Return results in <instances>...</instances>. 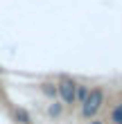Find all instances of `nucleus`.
I'll return each instance as SVG.
<instances>
[{
    "instance_id": "1",
    "label": "nucleus",
    "mask_w": 122,
    "mask_h": 124,
    "mask_svg": "<svg viewBox=\"0 0 122 124\" xmlns=\"http://www.w3.org/2000/svg\"><path fill=\"white\" fill-rule=\"evenodd\" d=\"M106 104V90L102 88V86H90V90H88V97L84 99V104L79 106V115H81V120H93V117H97L99 111L104 108Z\"/></svg>"
},
{
    "instance_id": "7",
    "label": "nucleus",
    "mask_w": 122,
    "mask_h": 124,
    "mask_svg": "<svg viewBox=\"0 0 122 124\" xmlns=\"http://www.w3.org/2000/svg\"><path fill=\"white\" fill-rule=\"evenodd\" d=\"M14 122L16 124H32V115L25 108H14Z\"/></svg>"
},
{
    "instance_id": "3",
    "label": "nucleus",
    "mask_w": 122,
    "mask_h": 124,
    "mask_svg": "<svg viewBox=\"0 0 122 124\" xmlns=\"http://www.w3.org/2000/svg\"><path fill=\"white\" fill-rule=\"evenodd\" d=\"M39 90L45 95L50 101L59 99V95H57V84H54V81H41V84H39Z\"/></svg>"
},
{
    "instance_id": "2",
    "label": "nucleus",
    "mask_w": 122,
    "mask_h": 124,
    "mask_svg": "<svg viewBox=\"0 0 122 124\" xmlns=\"http://www.w3.org/2000/svg\"><path fill=\"white\" fill-rule=\"evenodd\" d=\"M57 95H59V101L63 106H77V79L68 77V75H61L59 79H57Z\"/></svg>"
},
{
    "instance_id": "6",
    "label": "nucleus",
    "mask_w": 122,
    "mask_h": 124,
    "mask_svg": "<svg viewBox=\"0 0 122 124\" xmlns=\"http://www.w3.org/2000/svg\"><path fill=\"white\" fill-rule=\"evenodd\" d=\"M88 90H90V86H88V84H84V81H77V95H75V99H77V106H81V104H84V99L88 97Z\"/></svg>"
},
{
    "instance_id": "5",
    "label": "nucleus",
    "mask_w": 122,
    "mask_h": 124,
    "mask_svg": "<svg viewBox=\"0 0 122 124\" xmlns=\"http://www.w3.org/2000/svg\"><path fill=\"white\" fill-rule=\"evenodd\" d=\"M63 108H66V106H63L59 99H54V101H50V104H48V111H45V113H48V117L59 120L61 115H63Z\"/></svg>"
},
{
    "instance_id": "8",
    "label": "nucleus",
    "mask_w": 122,
    "mask_h": 124,
    "mask_svg": "<svg viewBox=\"0 0 122 124\" xmlns=\"http://www.w3.org/2000/svg\"><path fill=\"white\" fill-rule=\"evenodd\" d=\"M88 124H106V120H102V117H99V115H97V117L88 120Z\"/></svg>"
},
{
    "instance_id": "4",
    "label": "nucleus",
    "mask_w": 122,
    "mask_h": 124,
    "mask_svg": "<svg viewBox=\"0 0 122 124\" xmlns=\"http://www.w3.org/2000/svg\"><path fill=\"white\" fill-rule=\"evenodd\" d=\"M109 124H122V99L115 101V104L111 106V111H109V120H106Z\"/></svg>"
}]
</instances>
